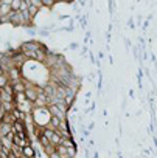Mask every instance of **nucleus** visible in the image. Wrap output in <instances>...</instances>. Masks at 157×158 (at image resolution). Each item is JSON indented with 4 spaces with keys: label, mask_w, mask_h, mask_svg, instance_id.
<instances>
[{
    "label": "nucleus",
    "mask_w": 157,
    "mask_h": 158,
    "mask_svg": "<svg viewBox=\"0 0 157 158\" xmlns=\"http://www.w3.org/2000/svg\"><path fill=\"white\" fill-rule=\"evenodd\" d=\"M42 133L45 135V138L50 141V144L53 146V147H58V146H61L62 144V135H61V132H56V130H51V129H47V127H44L42 129Z\"/></svg>",
    "instance_id": "f257e3e1"
},
{
    "label": "nucleus",
    "mask_w": 157,
    "mask_h": 158,
    "mask_svg": "<svg viewBox=\"0 0 157 158\" xmlns=\"http://www.w3.org/2000/svg\"><path fill=\"white\" fill-rule=\"evenodd\" d=\"M48 112L51 113V116H58V118H61V119H65V110H62L61 107H58L56 104H51V106H48Z\"/></svg>",
    "instance_id": "f03ea898"
},
{
    "label": "nucleus",
    "mask_w": 157,
    "mask_h": 158,
    "mask_svg": "<svg viewBox=\"0 0 157 158\" xmlns=\"http://www.w3.org/2000/svg\"><path fill=\"white\" fill-rule=\"evenodd\" d=\"M25 96H27V101L34 106V102H36V99H37V90H36L34 87H27Z\"/></svg>",
    "instance_id": "7ed1b4c3"
},
{
    "label": "nucleus",
    "mask_w": 157,
    "mask_h": 158,
    "mask_svg": "<svg viewBox=\"0 0 157 158\" xmlns=\"http://www.w3.org/2000/svg\"><path fill=\"white\" fill-rule=\"evenodd\" d=\"M22 155H24V158H34L36 156V150L31 146H25L22 149Z\"/></svg>",
    "instance_id": "20e7f679"
},
{
    "label": "nucleus",
    "mask_w": 157,
    "mask_h": 158,
    "mask_svg": "<svg viewBox=\"0 0 157 158\" xmlns=\"http://www.w3.org/2000/svg\"><path fill=\"white\" fill-rule=\"evenodd\" d=\"M11 133V124H3L0 123V136H7Z\"/></svg>",
    "instance_id": "39448f33"
},
{
    "label": "nucleus",
    "mask_w": 157,
    "mask_h": 158,
    "mask_svg": "<svg viewBox=\"0 0 157 158\" xmlns=\"http://www.w3.org/2000/svg\"><path fill=\"white\" fill-rule=\"evenodd\" d=\"M37 139H39V143H41V146L44 147V149H48V147H51V144H50V141L45 138V135L41 132L39 133V136H37Z\"/></svg>",
    "instance_id": "423d86ee"
},
{
    "label": "nucleus",
    "mask_w": 157,
    "mask_h": 158,
    "mask_svg": "<svg viewBox=\"0 0 157 158\" xmlns=\"http://www.w3.org/2000/svg\"><path fill=\"white\" fill-rule=\"evenodd\" d=\"M20 5H22V0H11V11L19 13L20 11Z\"/></svg>",
    "instance_id": "0eeeda50"
},
{
    "label": "nucleus",
    "mask_w": 157,
    "mask_h": 158,
    "mask_svg": "<svg viewBox=\"0 0 157 158\" xmlns=\"http://www.w3.org/2000/svg\"><path fill=\"white\" fill-rule=\"evenodd\" d=\"M8 84H10V77H8V74H2V76H0V89H5Z\"/></svg>",
    "instance_id": "6e6552de"
},
{
    "label": "nucleus",
    "mask_w": 157,
    "mask_h": 158,
    "mask_svg": "<svg viewBox=\"0 0 157 158\" xmlns=\"http://www.w3.org/2000/svg\"><path fill=\"white\" fill-rule=\"evenodd\" d=\"M30 3H31L34 8H37V10L42 8V2H41V0H30Z\"/></svg>",
    "instance_id": "1a4fd4ad"
},
{
    "label": "nucleus",
    "mask_w": 157,
    "mask_h": 158,
    "mask_svg": "<svg viewBox=\"0 0 157 158\" xmlns=\"http://www.w3.org/2000/svg\"><path fill=\"white\" fill-rule=\"evenodd\" d=\"M50 158H61V156H59V155L55 152V153H51V155H50Z\"/></svg>",
    "instance_id": "9d476101"
},
{
    "label": "nucleus",
    "mask_w": 157,
    "mask_h": 158,
    "mask_svg": "<svg viewBox=\"0 0 157 158\" xmlns=\"http://www.w3.org/2000/svg\"><path fill=\"white\" fill-rule=\"evenodd\" d=\"M2 74H5V73H3V68H2V65H0V76H2Z\"/></svg>",
    "instance_id": "9b49d317"
},
{
    "label": "nucleus",
    "mask_w": 157,
    "mask_h": 158,
    "mask_svg": "<svg viewBox=\"0 0 157 158\" xmlns=\"http://www.w3.org/2000/svg\"><path fill=\"white\" fill-rule=\"evenodd\" d=\"M0 40H2V39H0Z\"/></svg>",
    "instance_id": "f8f14e48"
}]
</instances>
